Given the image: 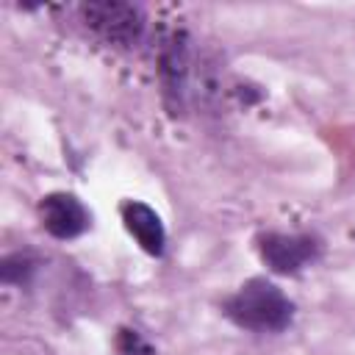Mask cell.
<instances>
[{"instance_id":"obj_3","label":"cell","mask_w":355,"mask_h":355,"mask_svg":"<svg viewBox=\"0 0 355 355\" xmlns=\"http://www.w3.org/2000/svg\"><path fill=\"white\" fill-rule=\"evenodd\" d=\"M158 78L164 103L172 114L183 111L186 94H189V78H191V53H189V33L183 28L172 31L161 50H158Z\"/></svg>"},{"instance_id":"obj_6","label":"cell","mask_w":355,"mask_h":355,"mask_svg":"<svg viewBox=\"0 0 355 355\" xmlns=\"http://www.w3.org/2000/svg\"><path fill=\"white\" fill-rule=\"evenodd\" d=\"M122 222H125V230L136 239V244L147 255H153V258L164 255V250H166V230H164L161 216L147 202L128 200L122 205Z\"/></svg>"},{"instance_id":"obj_8","label":"cell","mask_w":355,"mask_h":355,"mask_svg":"<svg viewBox=\"0 0 355 355\" xmlns=\"http://www.w3.org/2000/svg\"><path fill=\"white\" fill-rule=\"evenodd\" d=\"M119 352L122 355H153V347L136 330H119Z\"/></svg>"},{"instance_id":"obj_7","label":"cell","mask_w":355,"mask_h":355,"mask_svg":"<svg viewBox=\"0 0 355 355\" xmlns=\"http://www.w3.org/2000/svg\"><path fill=\"white\" fill-rule=\"evenodd\" d=\"M39 263L31 252H11L0 261V277L6 286H28L31 277L36 275Z\"/></svg>"},{"instance_id":"obj_5","label":"cell","mask_w":355,"mask_h":355,"mask_svg":"<svg viewBox=\"0 0 355 355\" xmlns=\"http://www.w3.org/2000/svg\"><path fill=\"white\" fill-rule=\"evenodd\" d=\"M39 222L42 227L61 241L78 239L80 233L89 230L92 225V214L89 208L69 191H50L42 197L39 202Z\"/></svg>"},{"instance_id":"obj_4","label":"cell","mask_w":355,"mask_h":355,"mask_svg":"<svg viewBox=\"0 0 355 355\" xmlns=\"http://www.w3.org/2000/svg\"><path fill=\"white\" fill-rule=\"evenodd\" d=\"M322 252V244L311 233H261L258 255L275 275H300Z\"/></svg>"},{"instance_id":"obj_2","label":"cell","mask_w":355,"mask_h":355,"mask_svg":"<svg viewBox=\"0 0 355 355\" xmlns=\"http://www.w3.org/2000/svg\"><path fill=\"white\" fill-rule=\"evenodd\" d=\"M80 17L94 36H100L105 44L114 47H133L144 33V14L133 3H119V0L83 3Z\"/></svg>"},{"instance_id":"obj_1","label":"cell","mask_w":355,"mask_h":355,"mask_svg":"<svg viewBox=\"0 0 355 355\" xmlns=\"http://www.w3.org/2000/svg\"><path fill=\"white\" fill-rule=\"evenodd\" d=\"M222 313L241 330L283 333L294 319V302L266 277H250L225 302Z\"/></svg>"}]
</instances>
